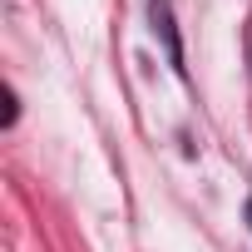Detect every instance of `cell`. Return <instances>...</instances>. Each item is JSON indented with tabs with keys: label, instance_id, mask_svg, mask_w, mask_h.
Masks as SVG:
<instances>
[{
	"label": "cell",
	"instance_id": "cell-2",
	"mask_svg": "<svg viewBox=\"0 0 252 252\" xmlns=\"http://www.w3.org/2000/svg\"><path fill=\"white\" fill-rule=\"evenodd\" d=\"M247 222H252V198H247Z\"/></svg>",
	"mask_w": 252,
	"mask_h": 252
},
{
	"label": "cell",
	"instance_id": "cell-1",
	"mask_svg": "<svg viewBox=\"0 0 252 252\" xmlns=\"http://www.w3.org/2000/svg\"><path fill=\"white\" fill-rule=\"evenodd\" d=\"M154 20H158V30L168 35V55H173V64L183 69V50H178V35H173V20H168V0H154Z\"/></svg>",
	"mask_w": 252,
	"mask_h": 252
}]
</instances>
